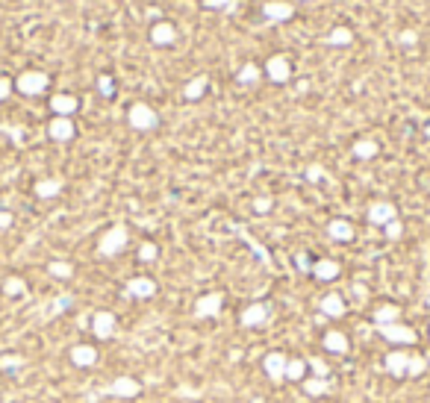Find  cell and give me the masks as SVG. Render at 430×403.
<instances>
[{
  "label": "cell",
  "instance_id": "cell-1",
  "mask_svg": "<svg viewBox=\"0 0 430 403\" xmlns=\"http://www.w3.org/2000/svg\"><path fill=\"white\" fill-rule=\"evenodd\" d=\"M127 239H130V232L124 224H115L104 232V239L97 242V254L101 256H115V254H121V250L127 247Z\"/></svg>",
  "mask_w": 430,
  "mask_h": 403
},
{
  "label": "cell",
  "instance_id": "cell-2",
  "mask_svg": "<svg viewBox=\"0 0 430 403\" xmlns=\"http://www.w3.org/2000/svg\"><path fill=\"white\" fill-rule=\"evenodd\" d=\"M127 121H130V127H133V130L151 132L159 124V115H156L154 106H147V104H133V106H130V112H127Z\"/></svg>",
  "mask_w": 430,
  "mask_h": 403
},
{
  "label": "cell",
  "instance_id": "cell-3",
  "mask_svg": "<svg viewBox=\"0 0 430 403\" xmlns=\"http://www.w3.org/2000/svg\"><path fill=\"white\" fill-rule=\"evenodd\" d=\"M47 74L44 71H24L18 80H15V89H18L21 94H27V97H36V94H42L44 89H47Z\"/></svg>",
  "mask_w": 430,
  "mask_h": 403
},
{
  "label": "cell",
  "instance_id": "cell-4",
  "mask_svg": "<svg viewBox=\"0 0 430 403\" xmlns=\"http://www.w3.org/2000/svg\"><path fill=\"white\" fill-rule=\"evenodd\" d=\"M380 330V335H383L386 342H392V345H416V330L412 327H407V324H386V327H377Z\"/></svg>",
  "mask_w": 430,
  "mask_h": 403
},
{
  "label": "cell",
  "instance_id": "cell-5",
  "mask_svg": "<svg viewBox=\"0 0 430 403\" xmlns=\"http://www.w3.org/2000/svg\"><path fill=\"white\" fill-rule=\"evenodd\" d=\"M395 218H398V209H395V204H389V200H374L369 206V221L374 227H386Z\"/></svg>",
  "mask_w": 430,
  "mask_h": 403
},
{
  "label": "cell",
  "instance_id": "cell-6",
  "mask_svg": "<svg viewBox=\"0 0 430 403\" xmlns=\"http://www.w3.org/2000/svg\"><path fill=\"white\" fill-rule=\"evenodd\" d=\"M224 306V294L221 292H209L204 297H197V304H195V315L197 318H212V315H219Z\"/></svg>",
  "mask_w": 430,
  "mask_h": 403
},
{
  "label": "cell",
  "instance_id": "cell-7",
  "mask_svg": "<svg viewBox=\"0 0 430 403\" xmlns=\"http://www.w3.org/2000/svg\"><path fill=\"white\" fill-rule=\"evenodd\" d=\"M269 318H271V306L269 304H251L245 312H242V327H262V324H269Z\"/></svg>",
  "mask_w": 430,
  "mask_h": 403
},
{
  "label": "cell",
  "instance_id": "cell-8",
  "mask_svg": "<svg viewBox=\"0 0 430 403\" xmlns=\"http://www.w3.org/2000/svg\"><path fill=\"white\" fill-rule=\"evenodd\" d=\"M92 333L97 335V339H112L115 335V315L112 312H94V318H92Z\"/></svg>",
  "mask_w": 430,
  "mask_h": 403
},
{
  "label": "cell",
  "instance_id": "cell-9",
  "mask_svg": "<svg viewBox=\"0 0 430 403\" xmlns=\"http://www.w3.org/2000/svg\"><path fill=\"white\" fill-rule=\"evenodd\" d=\"M262 15H266L269 21L280 24V21H289V18H292V15H295V6L286 4V0H269V4L262 6Z\"/></svg>",
  "mask_w": 430,
  "mask_h": 403
},
{
  "label": "cell",
  "instance_id": "cell-10",
  "mask_svg": "<svg viewBox=\"0 0 430 403\" xmlns=\"http://www.w3.org/2000/svg\"><path fill=\"white\" fill-rule=\"evenodd\" d=\"M266 74H269V80H274V82H286L289 77H292V65H289V59L286 56H271L269 62H266Z\"/></svg>",
  "mask_w": 430,
  "mask_h": 403
},
{
  "label": "cell",
  "instance_id": "cell-11",
  "mask_svg": "<svg viewBox=\"0 0 430 403\" xmlns=\"http://www.w3.org/2000/svg\"><path fill=\"white\" fill-rule=\"evenodd\" d=\"M47 132H51L54 142H71L74 139V121L71 118H62V115H56V118L47 124Z\"/></svg>",
  "mask_w": 430,
  "mask_h": 403
},
{
  "label": "cell",
  "instance_id": "cell-12",
  "mask_svg": "<svg viewBox=\"0 0 430 403\" xmlns=\"http://www.w3.org/2000/svg\"><path fill=\"white\" fill-rule=\"evenodd\" d=\"M106 395H115V397H136V395H142V383H136L133 377H118L106 389Z\"/></svg>",
  "mask_w": 430,
  "mask_h": 403
},
{
  "label": "cell",
  "instance_id": "cell-13",
  "mask_svg": "<svg viewBox=\"0 0 430 403\" xmlns=\"http://www.w3.org/2000/svg\"><path fill=\"white\" fill-rule=\"evenodd\" d=\"M286 362H289V359L274 350V354H269L266 359H262V368H266V374H269L274 383H280V380H286Z\"/></svg>",
  "mask_w": 430,
  "mask_h": 403
},
{
  "label": "cell",
  "instance_id": "cell-14",
  "mask_svg": "<svg viewBox=\"0 0 430 403\" xmlns=\"http://www.w3.org/2000/svg\"><path fill=\"white\" fill-rule=\"evenodd\" d=\"M327 236L333 242H351L354 239V224L345 221V218H333V221L327 224Z\"/></svg>",
  "mask_w": 430,
  "mask_h": 403
},
{
  "label": "cell",
  "instance_id": "cell-15",
  "mask_svg": "<svg viewBox=\"0 0 430 403\" xmlns=\"http://www.w3.org/2000/svg\"><path fill=\"white\" fill-rule=\"evenodd\" d=\"M151 42L159 44V47L174 44V42H177V30H174V24H168V21L154 24V30H151Z\"/></svg>",
  "mask_w": 430,
  "mask_h": 403
},
{
  "label": "cell",
  "instance_id": "cell-16",
  "mask_svg": "<svg viewBox=\"0 0 430 403\" xmlns=\"http://www.w3.org/2000/svg\"><path fill=\"white\" fill-rule=\"evenodd\" d=\"M319 309H321L327 318H342V315H345V297L336 294V292H330V294H324V297L319 300Z\"/></svg>",
  "mask_w": 430,
  "mask_h": 403
},
{
  "label": "cell",
  "instance_id": "cell-17",
  "mask_svg": "<svg viewBox=\"0 0 430 403\" xmlns=\"http://www.w3.org/2000/svg\"><path fill=\"white\" fill-rule=\"evenodd\" d=\"M127 292L130 294H133V297H154L156 294V283L151 280V277H133V280H130L127 283Z\"/></svg>",
  "mask_w": 430,
  "mask_h": 403
},
{
  "label": "cell",
  "instance_id": "cell-18",
  "mask_svg": "<svg viewBox=\"0 0 430 403\" xmlns=\"http://www.w3.org/2000/svg\"><path fill=\"white\" fill-rule=\"evenodd\" d=\"M77 97L74 94H54L51 97V109L56 112V115H62V118H71V115L77 112Z\"/></svg>",
  "mask_w": 430,
  "mask_h": 403
},
{
  "label": "cell",
  "instance_id": "cell-19",
  "mask_svg": "<svg viewBox=\"0 0 430 403\" xmlns=\"http://www.w3.org/2000/svg\"><path fill=\"white\" fill-rule=\"evenodd\" d=\"M386 371L395 374V377H404L410 371V354H404V350H392V354L386 356Z\"/></svg>",
  "mask_w": 430,
  "mask_h": 403
},
{
  "label": "cell",
  "instance_id": "cell-20",
  "mask_svg": "<svg viewBox=\"0 0 430 403\" xmlns=\"http://www.w3.org/2000/svg\"><path fill=\"white\" fill-rule=\"evenodd\" d=\"M71 362L77 368H92L97 362V350L92 345H77V347H71Z\"/></svg>",
  "mask_w": 430,
  "mask_h": 403
},
{
  "label": "cell",
  "instance_id": "cell-21",
  "mask_svg": "<svg viewBox=\"0 0 430 403\" xmlns=\"http://www.w3.org/2000/svg\"><path fill=\"white\" fill-rule=\"evenodd\" d=\"M401 321V309L395 304H380L374 309V324L377 327H386V324H398Z\"/></svg>",
  "mask_w": 430,
  "mask_h": 403
},
{
  "label": "cell",
  "instance_id": "cell-22",
  "mask_svg": "<svg viewBox=\"0 0 430 403\" xmlns=\"http://www.w3.org/2000/svg\"><path fill=\"white\" fill-rule=\"evenodd\" d=\"M324 350H330V354H348V335L339 330H330L324 335Z\"/></svg>",
  "mask_w": 430,
  "mask_h": 403
},
{
  "label": "cell",
  "instance_id": "cell-23",
  "mask_svg": "<svg viewBox=\"0 0 430 403\" xmlns=\"http://www.w3.org/2000/svg\"><path fill=\"white\" fill-rule=\"evenodd\" d=\"M312 274L327 283V280H336V277L342 274V268H339V262H333V259H319L316 265H312Z\"/></svg>",
  "mask_w": 430,
  "mask_h": 403
},
{
  "label": "cell",
  "instance_id": "cell-24",
  "mask_svg": "<svg viewBox=\"0 0 430 403\" xmlns=\"http://www.w3.org/2000/svg\"><path fill=\"white\" fill-rule=\"evenodd\" d=\"M207 86H209V80H207L204 74H197V77H192V80L186 82L183 97H186V100H201V97H204V92H207Z\"/></svg>",
  "mask_w": 430,
  "mask_h": 403
},
{
  "label": "cell",
  "instance_id": "cell-25",
  "mask_svg": "<svg viewBox=\"0 0 430 403\" xmlns=\"http://www.w3.org/2000/svg\"><path fill=\"white\" fill-rule=\"evenodd\" d=\"M259 77H262L259 65H257V62H245L242 68H239V74H236V82H239V86H254Z\"/></svg>",
  "mask_w": 430,
  "mask_h": 403
},
{
  "label": "cell",
  "instance_id": "cell-26",
  "mask_svg": "<svg viewBox=\"0 0 430 403\" xmlns=\"http://www.w3.org/2000/svg\"><path fill=\"white\" fill-rule=\"evenodd\" d=\"M327 44H333V47H345V44H351L354 42V32L348 30V27H333L327 32V39H324Z\"/></svg>",
  "mask_w": 430,
  "mask_h": 403
},
{
  "label": "cell",
  "instance_id": "cell-27",
  "mask_svg": "<svg viewBox=\"0 0 430 403\" xmlns=\"http://www.w3.org/2000/svg\"><path fill=\"white\" fill-rule=\"evenodd\" d=\"M351 150H354V156H357V159H374L380 147H377L374 139H360V142H354Z\"/></svg>",
  "mask_w": 430,
  "mask_h": 403
},
{
  "label": "cell",
  "instance_id": "cell-28",
  "mask_svg": "<svg viewBox=\"0 0 430 403\" xmlns=\"http://www.w3.org/2000/svg\"><path fill=\"white\" fill-rule=\"evenodd\" d=\"M59 192H62V180H56V177H54V180H39V182H36V194H39V197H56Z\"/></svg>",
  "mask_w": 430,
  "mask_h": 403
},
{
  "label": "cell",
  "instance_id": "cell-29",
  "mask_svg": "<svg viewBox=\"0 0 430 403\" xmlns=\"http://www.w3.org/2000/svg\"><path fill=\"white\" fill-rule=\"evenodd\" d=\"M304 389H307V395H309V397H321V395H327V392H330V383H327L324 377H312V380H307V383H304Z\"/></svg>",
  "mask_w": 430,
  "mask_h": 403
},
{
  "label": "cell",
  "instance_id": "cell-30",
  "mask_svg": "<svg viewBox=\"0 0 430 403\" xmlns=\"http://www.w3.org/2000/svg\"><path fill=\"white\" fill-rule=\"evenodd\" d=\"M304 374H307V362L304 359H289L286 362V380L297 383V380H304Z\"/></svg>",
  "mask_w": 430,
  "mask_h": 403
},
{
  "label": "cell",
  "instance_id": "cell-31",
  "mask_svg": "<svg viewBox=\"0 0 430 403\" xmlns=\"http://www.w3.org/2000/svg\"><path fill=\"white\" fill-rule=\"evenodd\" d=\"M24 289H27V283L21 277H6L4 280V294L6 297H18V294H24Z\"/></svg>",
  "mask_w": 430,
  "mask_h": 403
},
{
  "label": "cell",
  "instance_id": "cell-32",
  "mask_svg": "<svg viewBox=\"0 0 430 403\" xmlns=\"http://www.w3.org/2000/svg\"><path fill=\"white\" fill-rule=\"evenodd\" d=\"M47 271H51V277H59V280L74 277V268L68 262H51V265H47Z\"/></svg>",
  "mask_w": 430,
  "mask_h": 403
},
{
  "label": "cell",
  "instance_id": "cell-33",
  "mask_svg": "<svg viewBox=\"0 0 430 403\" xmlns=\"http://www.w3.org/2000/svg\"><path fill=\"white\" fill-rule=\"evenodd\" d=\"M156 254H159V247H156L154 242H145V244L139 247V259H142V262H154Z\"/></svg>",
  "mask_w": 430,
  "mask_h": 403
},
{
  "label": "cell",
  "instance_id": "cell-34",
  "mask_svg": "<svg viewBox=\"0 0 430 403\" xmlns=\"http://www.w3.org/2000/svg\"><path fill=\"white\" fill-rule=\"evenodd\" d=\"M401 236H404V224L398 221V218H395V221H389V224H386V239H392V242H395V239H401Z\"/></svg>",
  "mask_w": 430,
  "mask_h": 403
},
{
  "label": "cell",
  "instance_id": "cell-35",
  "mask_svg": "<svg viewBox=\"0 0 430 403\" xmlns=\"http://www.w3.org/2000/svg\"><path fill=\"white\" fill-rule=\"evenodd\" d=\"M204 6L207 9H227V12H233L236 0H204Z\"/></svg>",
  "mask_w": 430,
  "mask_h": 403
},
{
  "label": "cell",
  "instance_id": "cell-36",
  "mask_svg": "<svg viewBox=\"0 0 430 403\" xmlns=\"http://www.w3.org/2000/svg\"><path fill=\"white\" fill-rule=\"evenodd\" d=\"M271 206H274V200H271V197H257V200H254V209H257L259 215L271 212Z\"/></svg>",
  "mask_w": 430,
  "mask_h": 403
},
{
  "label": "cell",
  "instance_id": "cell-37",
  "mask_svg": "<svg viewBox=\"0 0 430 403\" xmlns=\"http://www.w3.org/2000/svg\"><path fill=\"white\" fill-rule=\"evenodd\" d=\"M427 368V359H422V356H410V371L407 374H422Z\"/></svg>",
  "mask_w": 430,
  "mask_h": 403
},
{
  "label": "cell",
  "instance_id": "cell-38",
  "mask_svg": "<svg viewBox=\"0 0 430 403\" xmlns=\"http://www.w3.org/2000/svg\"><path fill=\"white\" fill-rule=\"evenodd\" d=\"M12 89H15V82L6 80V77H0V100H6L12 94Z\"/></svg>",
  "mask_w": 430,
  "mask_h": 403
},
{
  "label": "cell",
  "instance_id": "cell-39",
  "mask_svg": "<svg viewBox=\"0 0 430 403\" xmlns=\"http://www.w3.org/2000/svg\"><path fill=\"white\" fill-rule=\"evenodd\" d=\"M321 177H324V168H321V165H309V168H307V180L316 182V180H321Z\"/></svg>",
  "mask_w": 430,
  "mask_h": 403
},
{
  "label": "cell",
  "instance_id": "cell-40",
  "mask_svg": "<svg viewBox=\"0 0 430 403\" xmlns=\"http://www.w3.org/2000/svg\"><path fill=\"white\" fill-rule=\"evenodd\" d=\"M398 39H401V44H407V47H412V44H416V32H412V30H404V32H401V36H398Z\"/></svg>",
  "mask_w": 430,
  "mask_h": 403
},
{
  "label": "cell",
  "instance_id": "cell-41",
  "mask_svg": "<svg viewBox=\"0 0 430 403\" xmlns=\"http://www.w3.org/2000/svg\"><path fill=\"white\" fill-rule=\"evenodd\" d=\"M9 227H12V212L4 209L0 212V230H9Z\"/></svg>",
  "mask_w": 430,
  "mask_h": 403
},
{
  "label": "cell",
  "instance_id": "cell-42",
  "mask_svg": "<svg viewBox=\"0 0 430 403\" xmlns=\"http://www.w3.org/2000/svg\"><path fill=\"white\" fill-rule=\"evenodd\" d=\"M309 365L316 368V374H319V377H324V374H327V365H324L321 359H309Z\"/></svg>",
  "mask_w": 430,
  "mask_h": 403
},
{
  "label": "cell",
  "instance_id": "cell-43",
  "mask_svg": "<svg viewBox=\"0 0 430 403\" xmlns=\"http://www.w3.org/2000/svg\"><path fill=\"white\" fill-rule=\"evenodd\" d=\"M101 92H104V94H106V97H109V94H112V80H109V77H106V74H104V77H101Z\"/></svg>",
  "mask_w": 430,
  "mask_h": 403
},
{
  "label": "cell",
  "instance_id": "cell-44",
  "mask_svg": "<svg viewBox=\"0 0 430 403\" xmlns=\"http://www.w3.org/2000/svg\"><path fill=\"white\" fill-rule=\"evenodd\" d=\"M4 365H6V368H18L21 359H18V356H6V359H0V368H4Z\"/></svg>",
  "mask_w": 430,
  "mask_h": 403
},
{
  "label": "cell",
  "instance_id": "cell-45",
  "mask_svg": "<svg viewBox=\"0 0 430 403\" xmlns=\"http://www.w3.org/2000/svg\"><path fill=\"white\" fill-rule=\"evenodd\" d=\"M427 139H430V127H427Z\"/></svg>",
  "mask_w": 430,
  "mask_h": 403
}]
</instances>
